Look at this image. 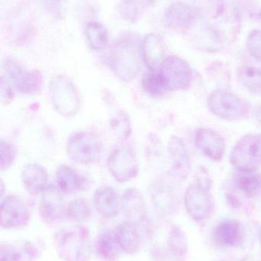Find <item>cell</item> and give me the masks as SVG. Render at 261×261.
<instances>
[{"label":"cell","instance_id":"cell-1","mask_svg":"<svg viewBox=\"0 0 261 261\" xmlns=\"http://www.w3.org/2000/svg\"><path fill=\"white\" fill-rule=\"evenodd\" d=\"M55 244L64 261H88L92 248L89 233L81 227L65 228L55 236Z\"/></svg>","mask_w":261,"mask_h":261},{"label":"cell","instance_id":"cell-2","mask_svg":"<svg viewBox=\"0 0 261 261\" xmlns=\"http://www.w3.org/2000/svg\"><path fill=\"white\" fill-rule=\"evenodd\" d=\"M49 95L55 111L64 116H73L81 109L78 89L65 76H54L49 83Z\"/></svg>","mask_w":261,"mask_h":261},{"label":"cell","instance_id":"cell-3","mask_svg":"<svg viewBox=\"0 0 261 261\" xmlns=\"http://www.w3.org/2000/svg\"><path fill=\"white\" fill-rule=\"evenodd\" d=\"M207 105L210 112L226 120H239L248 116L251 106L245 99L225 90H216L208 96Z\"/></svg>","mask_w":261,"mask_h":261},{"label":"cell","instance_id":"cell-4","mask_svg":"<svg viewBox=\"0 0 261 261\" xmlns=\"http://www.w3.org/2000/svg\"><path fill=\"white\" fill-rule=\"evenodd\" d=\"M69 158L78 164H96L102 155L103 146L98 135L92 132H78L70 135L67 142Z\"/></svg>","mask_w":261,"mask_h":261},{"label":"cell","instance_id":"cell-5","mask_svg":"<svg viewBox=\"0 0 261 261\" xmlns=\"http://www.w3.org/2000/svg\"><path fill=\"white\" fill-rule=\"evenodd\" d=\"M230 161L239 171H257L261 167L260 135L249 134L242 137L233 147Z\"/></svg>","mask_w":261,"mask_h":261},{"label":"cell","instance_id":"cell-6","mask_svg":"<svg viewBox=\"0 0 261 261\" xmlns=\"http://www.w3.org/2000/svg\"><path fill=\"white\" fill-rule=\"evenodd\" d=\"M112 66L115 74L124 82H130L139 73V57L132 41H122L113 50Z\"/></svg>","mask_w":261,"mask_h":261},{"label":"cell","instance_id":"cell-7","mask_svg":"<svg viewBox=\"0 0 261 261\" xmlns=\"http://www.w3.org/2000/svg\"><path fill=\"white\" fill-rule=\"evenodd\" d=\"M159 72L167 89L172 91L186 90L193 81V72L189 64L177 56L165 58L159 67Z\"/></svg>","mask_w":261,"mask_h":261},{"label":"cell","instance_id":"cell-8","mask_svg":"<svg viewBox=\"0 0 261 261\" xmlns=\"http://www.w3.org/2000/svg\"><path fill=\"white\" fill-rule=\"evenodd\" d=\"M107 167L115 180L125 182L134 179L139 173V163L131 149L121 147L111 152L107 159Z\"/></svg>","mask_w":261,"mask_h":261},{"label":"cell","instance_id":"cell-9","mask_svg":"<svg viewBox=\"0 0 261 261\" xmlns=\"http://www.w3.org/2000/svg\"><path fill=\"white\" fill-rule=\"evenodd\" d=\"M184 202L187 213L197 222L207 220L214 213L215 202L210 190L196 182L187 189Z\"/></svg>","mask_w":261,"mask_h":261},{"label":"cell","instance_id":"cell-10","mask_svg":"<svg viewBox=\"0 0 261 261\" xmlns=\"http://www.w3.org/2000/svg\"><path fill=\"white\" fill-rule=\"evenodd\" d=\"M6 79L23 94L39 93L42 86V76L37 70L26 71L12 61H6L3 65Z\"/></svg>","mask_w":261,"mask_h":261},{"label":"cell","instance_id":"cell-11","mask_svg":"<svg viewBox=\"0 0 261 261\" xmlns=\"http://www.w3.org/2000/svg\"><path fill=\"white\" fill-rule=\"evenodd\" d=\"M121 208L128 222L136 224L145 229L150 236L153 228L147 218V207L144 196L136 189L126 190L121 199Z\"/></svg>","mask_w":261,"mask_h":261},{"label":"cell","instance_id":"cell-12","mask_svg":"<svg viewBox=\"0 0 261 261\" xmlns=\"http://www.w3.org/2000/svg\"><path fill=\"white\" fill-rule=\"evenodd\" d=\"M150 198L155 208L164 216L176 213L180 205V193L176 187L162 181L150 186Z\"/></svg>","mask_w":261,"mask_h":261},{"label":"cell","instance_id":"cell-13","mask_svg":"<svg viewBox=\"0 0 261 261\" xmlns=\"http://www.w3.org/2000/svg\"><path fill=\"white\" fill-rule=\"evenodd\" d=\"M30 213L22 199L9 196L2 202L1 225L6 229L22 228L29 224Z\"/></svg>","mask_w":261,"mask_h":261},{"label":"cell","instance_id":"cell-14","mask_svg":"<svg viewBox=\"0 0 261 261\" xmlns=\"http://www.w3.org/2000/svg\"><path fill=\"white\" fill-rule=\"evenodd\" d=\"M165 245L153 248V255L158 258L167 256L173 261H183L188 253V239L182 228L173 225L168 228Z\"/></svg>","mask_w":261,"mask_h":261},{"label":"cell","instance_id":"cell-15","mask_svg":"<svg viewBox=\"0 0 261 261\" xmlns=\"http://www.w3.org/2000/svg\"><path fill=\"white\" fill-rule=\"evenodd\" d=\"M63 194L58 187L48 186L42 193L40 202L39 214L44 220L56 222L66 216L67 205L64 203Z\"/></svg>","mask_w":261,"mask_h":261},{"label":"cell","instance_id":"cell-16","mask_svg":"<svg viewBox=\"0 0 261 261\" xmlns=\"http://www.w3.org/2000/svg\"><path fill=\"white\" fill-rule=\"evenodd\" d=\"M168 153L170 174L176 180H184L189 173L191 162L183 141L178 137H173L169 142Z\"/></svg>","mask_w":261,"mask_h":261},{"label":"cell","instance_id":"cell-17","mask_svg":"<svg viewBox=\"0 0 261 261\" xmlns=\"http://www.w3.org/2000/svg\"><path fill=\"white\" fill-rule=\"evenodd\" d=\"M195 144L205 156L214 161H221L225 153V141L223 137L211 128H202L197 130Z\"/></svg>","mask_w":261,"mask_h":261},{"label":"cell","instance_id":"cell-18","mask_svg":"<svg viewBox=\"0 0 261 261\" xmlns=\"http://www.w3.org/2000/svg\"><path fill=\"white\" fill-rule=\"evenodd\" d=\"M196 15L192 6L182 2L172 3L164 13V23L173 31L189 30L196 21Z\"/></svg>","mask_w":261,"mask_h":261},{"label":"cell","instance_id":"cell-19","mask_svg":"<svg viewBox=\"0 0 261 261\" xmlns=\"http://www.w3.org/2000/svg\"><path fill=\"white\" fill-rule=\"evenodd\" d=\"M195 30L193 41L199 49L213 53L219 51L223 47L225 41L217 26L202 20L195 27Z\"/></svg>","mask_w":261,"mask_h":261},{"label":"cell","instance_id":"cell-20","mask_svg":"<svg viewBox=\"0 0 261 261\" xmlns=\"http://www.w3.org/2000/svg\"><path fill=\"white\" fill-rule=\"evenodd\" d=\"M212 236L215 242L219 246H240L244 240L242 224L234 219L222 221L215 228Z\"/></svg>","mask_w":261,"mask_h":261},{"label":"cell","instance_id":"cell-21","mask_svg":"<svg viewBox=\"0 0 261 261\" xmlns=\"http://www.w3.org/2000/svg\"><path fill=\"white\" fill-rule=\"evenodd\" d=\"M140 228L139 225L128 221L118 225L113 233L122 251L128 254H135L140 251L142 247Z\"/></svg>","mask_w":261,"mask_h":261},{"label":"cell","instance_id":"cell-22","mask_svg":"<svg viewBox=\"0 0 261 261\" xmlns=\"http://www.w3.org/2000/svg\"><path fill=\"white\" fill-rule=\"evenodd\" d=\"M143 58L149 70H157L165 60V45L160 37L153 34L147 35L141 45Z\"/></svg>","mask_w":261,"mask_h":261},{"label":"cell","instance_id":"cell-23","mask_svg":"<svg viewBox=\"0 0 261 261\" xmlns=\"http://www.w3.org/2000/svg\"><path fill=\"white\" fill-rule=\"evenodd\" d=\"M93 204L97 211L106 218H113L119 214L121 200L114 190L108 187H101L95 191Z\"/></svg>","mask_w":261,"mask_h":261},{"label":"cell","instance_id":"cell-24","mask_svg":"<svg viewBox=\"0 0 261 261\" xmlns=\"http://www.w3.org/2000/svg\"><path fill=\"white\" fill-rule=\"evenodd\" d=\"M57 186L62 193H73L85 190L87 180L72 167L61 164L57 168L55 173Z\"/></svg>","mask_w":261,"mask_h":261},{"label":"cell","instance_id":"cell-25","mask_svg":"<svg viewBox=\"0 0 261 261\" xmlns=\"http://www.w3.org/2000/svg\"><path fill=\"white\" fill-rule=\"evenodd\" d=\"M47 170L38 164H29L21 171V179L26 190L32 194L43 193L48 187Z\"/></svg>","mask_w":261,"mask_h":261},{"label":"cell","instance_id":"cell-26","mask_svg":"<svg viewBox=\"0 0 261 261\" xmlns=\"http://www.w3.org/2000/svg\"><path fill=\"white\" fill-rule=\"evenodd\" d=\"M97 253L104 261H116L121 256V249L114 233L104 231L97 240Z\"/></svg>","mask_w":261,"mask_h":261},{"label":"cell","instance_id":"cell-27","mask_svg":"<svg viewBox=\"0 0 261 261\" xmlns=\"http://www.w3.org/2000/svg\"><path fill=\"white\" fill-rule=\"evenodd\" d=\"M196 17L202 20L216 19L225 12V0H191Z\"/></svg>","mask_w":261,"mask_h":261},{"label":"cell","instance_id":"cell-28","mask_svg":"<svg viewBox=\"0 0 261 261\" xmlns=\"http://www.w3.org/2000/svg\"><path fill=\"white\" fill-rule=\"evenodd\" d=\"M85 36L89 47L93 50H102L108 44V32L106 28L98 21H90L87 24Z\"/></svg>","mask_w":261,"mask_h":261},{"label":"cell","instance_id":"cell-29","mask_svg":"<svg viewBox=\"0 0 261 261\" xmlns=\"http://www.w3.org/2000/svg\"><path fill=\"white\" fill-rule=\"evenodd\" d=\"M238 78L242 85L254 94L261 95V70L251 66L238 69Z\"/></svg>","mask_w":261,"mask_h":261},{"label":"cell","instance_id":"cell-30","mask_svg":"<svg viewBox=\"0 0 261 261\" xmlns=\"http://www.w3.org/2000/svg\"><path fill=\"white\" fill-rule=\"evenodd\" d=\"M142 87L144 91L153 97H160L168 91L165 81L158 69L150 70L144 74Z\"/></svg>","mask_w":261,"mask_h":261},{"label":"cell","instance_id":"cell-31","mask_svg":"<svg viewBox=\"0 0 261 261\" xmlns=\"http://www.w3.org/2000/svg\"><path fill=\"white\" fill-rule=\"evenodd\" d=\"M66 217L75 222H85L91 218V210L87 200L77 198L69 202L66 210Z\"/></svg>","mask_w":261,"mask_h":261},{"label":"cell","instance_id":"cell-32","mask_svg":"<svg viewBox=\"0 0 261 261\" xmlns=\"http://www.w3.org/2000/svg\"><path fill=\"white\" fill-rule=\"evenodd\" d=\"M236 187L246 195H254L261 188V176L254 173L239 171L234 177Z\"/></svg>","mask_w":261,"mask_h":261},{"label":"cell","instance_id":"cell-33","mask_svg":"<svg viewBox=\"0 0 261 261\" xmlns=\"http://www.w3.org/2000/svg\"><path fill=\"white\" fill-rule=\"evenodd\" d=\"M110 128L120 139H127L131 135L132 128L129 116L124 112L118 113L110 120Z\"/></svg>","mask_w":261,"mask_h":261},{"label":"cell","instance_id":"cell-34","mask_svg":"<svg viewBox=\"0 0 261 261\" xmlns=\"http://www.w3.org/2000/svg\"><path fill=\"white\" fill-rule=\"evenodd\" d=\"M0 149H1L0 167L2 170H6L13 164L16 156V152L12 144L3 139L1 140Z\"/></svg>","mask_w":261,"mask_h":261},{"label":"cell","instance_id":"cell-35","mask_svg":"<svg viewBox=\"0 0 261 261\" xmlns=\"http://www.w3.org/2000/svg\"><path fill=\"white\" fill-rule=\"evenodd\" d=\"M247 48L250 55L261 63V30H254L247 38Z\"/></svg>","mask_w":261,"mask_h":261},{"label":"cell","instance_id":"cell-36","mask_svg":"<svg viewBox=\"0 0 261 261\" xmlns=\"http://www.w3.org/2000/svg\"><path fill=\"white\" fill-rule=\"evenodd\" d=\"M121 16L130 22H135L137 18L138 11L133 0H122L119 6Z\"/></svg>","mask_w":261,"mask_h":261},{"label":"cell","instance_id":"cell-37","mask_svg":"<svg viewBox=\"0 0 261 261\" xmlns=\"http://www.w3.org/2000/svg\"><path fill=\"white\" fill-rule=\"evenodd\" d=\"M1 261H22L21 253L10 245H2Z\"/></svg>","mask_w":261,"mask_h":261},{"label":"cell","instance_id":"cell-38","mask_svg":"<svg viewBox=\"0 0 261 261\" xmlns=\"http://www.w3.org/2000/svg\"><path fill=\"white\" fill-rule=\"evenodd\" d=\"M196 184L201 186L206 190H211L212 181L210 177L209 173L207 171L206 169L203 167H199L196 173Z\"/></svg>","mask_w":261,"mask_h":261},{"label":"cell","instance_id":"cell-39","mask_svg":"<svg viewBox=\"0 0 261 261\" xmlns=\"http://www.w3.org/2000/svg\"><path fill=\"white\" fill-rule=\"evenodd\" d=\"M14 98V91L12 84L2 76L1 78V99L3 103H10Z\"/></svg>","mask_w":261,"mask_h":261},{"label":"cell","instance_id":"cell-40","mask_svg":"<svg viewBox=\"0 0 261 261\" xmlns=\"http://www.w3.org/2000/svg\"><path fill=\"white\" fill-rule=\"evenodd\" d=\"M253 16L254 17L255 19H257V21H259L260 22H261V9H259V10L257 11V12H254Z\"/></svg>","mask_w":261,"mask_h":261},{"label":"cell","instance_id":"cell-41","mask_svg":"<svg viewBox=\"0 0 261 261\" xmlns=\"http://www.w3.org/2000/svg\"><path fill=\"white\" fill-rule=\"evenodd\" d=\"M139 1H140L141 3H144V4L145 5H152L155 3V1H156V0H139Z\"/></svg>","mask_w":261,"mask_h":261},{"label":"cell","instance_id":"cell-42","mask_svg":"<svg viewBox=\"0 0 261 261\" xmlns=\"http://www.w3.org/2000/svg\"><path fill=\"white\" fill-rule=\"evenodd\" d=\"M258 236H259V240H260V242L261 244V227H260V228H259Z\"/></svg>","mask_w":261,"mask_h":261},{"label":"cell","instance_id":"cell-43","mask_svg":"<svg viewBox=\"0 0 261 261\" xmlns=\"http://www.w3.org/2000/svg\"><path fill=\"white\" fill-rule=\"evenodd\" d=\"M244 261H260V260H256V259L247 258V259H245V260Z\"/></svg>","mask_w":261,"mask_h":261}]
</instances>
